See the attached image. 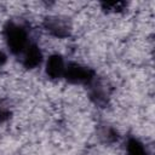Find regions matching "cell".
Segmentation results:
<instances>
[{
	"label": "cell",
	"instance_id": "obj_5",
	"mask_svg": "<svg viewBox=\"0 0 155 155\" xmlns=\"http://www.w3.org/2000/svg\"><path fill=\"white\" fill-rule=\"evenodd\" d=\"M42 62V52L40 47L31 42L27 46V48L23 52V58H22V64L27 69H34L38 65H40Z\"/></svg>",
	"mask_w": 155,
	"mask_h": 155
},
{
	"label": "cell",
	"instance_id": "obj_4",
	"mask_svg": "<svg viewBox=\"0 0 155 155\" xmlns=\"http://www.w3.org/2000/svg\"><path fill=\"white\" fill-rule=\"evenodd\" d=\"M45 70H46V75L50 79L57 80V79L63 78L64 70H65V63H64L63 57L58 53L51 54L46 62Z\"/></svg>",
	"mask_w": 155,
	"mask_h": 155
},
{
	"label": "cell",
	"instance_id": "obj_7",
	"mask_svg": "<svg viewBox=\"0 0 155 155\" xmlns=\"http://www.w3.org/2000/svg\"><path fill=\"white\" fill-rule=\"evenodd\" d=\"M102 6H103V8L105 10V11H111V12H119V11H121V10H124V7L126 6V4L125 2H122V1H117V2H103L102 4Z\"/></svg>",
	"mask_w": 155,
	"mask_h": 155
},
{
	"label": "cell",
	"instance_id": "obj_2",
	"mask_svg": "<svg viewBox=\"0 0 155 155\" xmlns=\"http://www.w3.org/2000/svg\"><path fill=\"white\" fill-rule=\"evenodd\" d=\"M63 78L74 85H91L96 80V71L86 65L70 62L65 65Z\"/></svg>",
	"mask_w": 155,
	"mask_h": 155
},
{
	"label": "cell",
	"instance_id": "obj_1",
	"mask_svg": "<svg viewBox=\"0 0 155 155\" xmlns=\"http://www.w3.org/2000/svg\"><path fill=\"white\" fill-rule=\"evenodd\" d=\"M4 38H5V41H6V45L10 52L13 54H22L24 50L27 48V46L29 45L27 30L22 25L12 21L5 24Z\"/></svg>",
	"mask_w": 155,
	"mask_h": 155
},
{
	"label": "cell",
	"instance_id": "obj_6",
	"mask_svg": "<svg viewBox=\"0 0 155 155\" xmlns=\"http://www.w3.org/2000/svg\"><path fill=\"white\" fill-rule=\"evenodd\" d=\"M126 149H127V155H149L144 144L134 137L128 138Z\"/></svg>",
	"mask_w": 155,
	"mask_h": 155
},
{
	"label": "cell",
	"instance_id": "obj_3",
	"mask_svg": "<svg viewBox=\"0 0 155 155\" xmlns=\"http://www.w3.org/2000/svg\"><path fill=\"white\" fill-rule=\"evenodd\" d=\"M45 29L56 38H67L70 34V24L65 18L50 16L44 19Z\"/></svg>",
	"mask_w": 155,
	"mask_h": 155
},
{
	"label": "cell",
	"instance_id": "obj_8",
	"mask_svg": "<svg viewBox=\"0 0 155 155\" xmlns=\"http://www.w3.org/2000/svg\"><path fill=\"white\" fill-rule=\"evenodd\" d=\"M6 61H7V57H6V54L0 50V68L6 63Z\"/></svg>",
	"mask_w": 155,
	"mask_h": 155
}]
</instances>
